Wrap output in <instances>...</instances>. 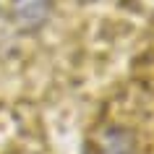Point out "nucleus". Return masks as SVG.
I'll list each match as a JSON object with an SVG mask.
<instances>
[{"label": "nucleus", "instance_id": "f257e3e1", "mask_svg": "<svg viewBox=\"0 0 154 154\" xmlns=\"http://www.w3.org/2000/svg\"><path fill=\"white\" fill-rule=\"evenodd\" d=\"M18 13H24V18L34 16V21H42V16H45V0H21Z\"/></svg>", "mask_w": 154, "mask_h": 154}]
</instances>
